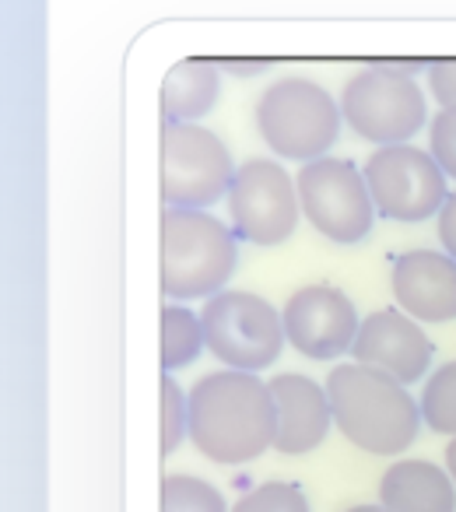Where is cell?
Listing matches in <instances>:
<instances>
[{
  "instance_id": "obj_10",
  "label": "cell",
  "mask_w": 456,
  "mask_h": 512,
  "mask_svg": "<svg viewBox=\"0 0 456 512\" xmlns=\"http://www.w3.org/2000/svg\"><path fill=\"white\" fill-rule=\"evenodd\" d=\"M362 172L376 214L386 221L418 225V221L435 218L449 197L446 172L439 169L432 151H421L414 144L376 148Z\"/></svg>"
},
{
  "instance_id": "obj_7",
  "label": "cell",
  "mask_w": 456,
  "mask_h": 512,
  "mask_svg": "<svg viewBox=\"0 0 456 512\" xmlns=\"http://www.w3.org/2000/svg\"><path fill=\"white\" fill-rule=\"evenodd\" d=\"M239 165L218 134L200 123H162V200L165 207L207 211L228 197Z\"/></svg>"
},
{
  "instance_id": "obj_9",
  "label": "cell",
  "mask_w": 456,
  "mask_h": 512,
  "mask_svg": "<svg viewBox=\"0 0 456 512\" xmlns=\"http://www.w3.org/2000/svg\"><path fill=\"white\" fill-rule=\"evenodd\" d=\"M228 225L239 242L253 246H281L299 225V186L285 165L271 158H250L236 169L228 186Z\"/></svg>"
},
{
  "instance_id": "obj_13",
  "label": "cell",
  "mask_w": 456,
  "mask_h": 512,
  "mask_svg": "<svg viewBox=\"0 0 456 512\" xmlns=\"http://www.w3.org/2000/svg\"><path fill=\"white\" fill-rule=\"evenodd\" d=\"M393 299L418 323L456 320V260L439 249H407L393 260Z\"/></svg>"
},
{
  "instance_id": "obj_2",
  "label": "cell",
  "mask_w": 456,
  "mask_h": 512,
  "mask_svg": "<svg viewBox=\"0 0 456 512\" xmlns=\"http://www.w3.org/2000/svg\"><path fill=\"white\" fill-rule=\"evenodd\" d=\"M334 428L372 456H400L421 428V404L404 383L369 365H337L327 376Z\"/></svg>"
},
{
  "instance_id": "obj_16",
  "label": "cell",
  "mask_w": 456,
  "mask_h": 512,
  "mask_svg": "<svg viewBox=\"0 0 456 512\" xmlns=\"http://www.w3.org/2000/svg\"><path fill=\"white\" fill-rule=\"evenodd\" d=\"M221 95V67L211 60H179L162 81V120L165 123H197L214 109Z\"/></svg>"
},
{
  "instance_id": "obj_21",
  "label": "cell",
  "mask_w": 456,
  "mask_h": 512,
  "mask_svg": "<svg viewBox=\"0 0 456 512\" xmlns=\"http://www.w3.org/2000/svg\"><path fill=\"white\" fill-rule=\"evenodd\" d=\"M232 512H309L306 491L292 481H264L250 488Z\"/></svg>"
},
{
  "instance_id": "obj_1",
  "label": "cell",
  "mask_w": 456,
  "mask_h": 512,
  "mask_svg": "<svg viewBox=\"0 0 456 512\" xmlns=\"http://www.w3.org/2000/svg\"><path fill=\"white\" fill-rule=\"evenodd\" d=\"M278 414L271 383L257 372L221 369L190 386V442L214 463H250L274 449Z\"/></svg>"
},
{
  "instance_id": "obj_23",
  "label": "cell",
  "mask_w": 456,
  "mask_h": 512,
  "mask_svg": "<svg viewBox=\"0 0 456 512\" xmlns=\"http://www.w3.org/2000/svg\"><path fill=\"white\" fill-rule=\"evenodd\" d=\"M428 92L442 109H456V60H435L425 67Z\"/></svg>"
},
{
  "instance_id": "obj_24",
  "label": "cell",
  "mask_w": 456,
  "mask_h": 512,
  "mask_svg": "<svg viewBox=\"0 0 456 512\" xmlns=\"http://www.w3.org/2000/svg\"><path fill=\"white\" fill-rule=\"evenodd\" d=\"M435 225H439V242H442V253H449L456 260V190L446 197L442 211L435 214Z\"/></svg>"
},
{
  "instance_id": "obj_18",
  "label": "cell",
  "mask_w": 456,
  "mask_h": 512,
  "mask_svg": "<svg viewBox=\"0 0 456 512\" xmlns=\"http://www.w3.org/2000/svg\"><path fill=\"white\" fill-rule=\"evenodd\" d=\"M421 421L439 435H456V362H446L425 379L421 390Z\"/></svg>"
},
{
  "instance_id": "obj_3",
  "label": "cell",
  "mask_w": 456,
  "mask_h": 512,
  "mask_svg": "<svg viewBox=\"0 0 456 512\" xmlns=\"http://www.w3.org/2000/svg\"><path fill=\"white\" fill-rule=\"evenodd\" d=\"M239 264L232 225L211 211L165 207L162 211V292L172 302L211 299L225 292Z\"/></svg>"
},
{
  "instance_id": "obj_17",
  "label": "cell",
  "mask_w": 456,
  "mask_h": 512,
  "mask_svg": "<svg viewBox=\"0 0 456 512\" xmlns=\"http://www.w3.org/2000/svg\"><path fill=\"white\" fill-rule=\"evenodd\" d=\"M207 348L204 320L190 306H165L162 309V369H186Z\"/></svg>"
},
{
  "instance_id": "obj_14",
  "label": "cell",
  "mask_w": 456,
  "mask_h": 512,
  "mask_svg": "<svg viewBox=\"0 0 456 512\" xmlns=\"http://www.w3.org/2000/svg\"><path fill=\"white\" fill-rule=\"evenodd\" d=\"M274 414H278V435L274 449L285 456H306L323 446V439L334 428L327 386L302 372H281L271 379Z\"/></svg>"
},
{
  "instance_id": "obj_6",
  "label": "cell",
  "mask_w": 456,
  "mask_h": 512,
  "mask_svg": "<svg viewBox=\"0 0 456 512\" xmlns=\"http://www.w3.org/2000/svg\"><path fill=\"white\" fill-rule=\"evenodd\" d=\"M207 351L225 369L264 372L278 362L285 348V320L281 313L253 292H218L200 309Z\"/></svg>"
},
{
  "instance_id": "obj_12",
  "label": "cell",
  "mask_w": 456,
  "mask_h": 512,
  "mask_svg": "<svg viewBox=\"0 0 456 512\" xmlns=\"http://www.w3.org/2000/svg\"><path fill=\"white\" fill-rule=\"evenodd\" d=\"M432 355H435V344L428 341L421 323L414 316H407L400 306L376 309V313L365 316L362 327H358L355 348H351V358L358 365L386 372V376H393L404 386L428 376Z\"/></svg>"
},
{
  "instance_id": "obj_11",
  "label": "cell",
  "mask_w": 456,
  "mask_h": 512,
  "mask_svg": "<svg viewBox=\"0 0 456 512\" xmlns=\"http://www.w3.org/2000/svg\"><path fill=\"white\" fill-rule=\"evenodd\" d=\"M285 337L299 355L313 362H334L355 348L358 337V309L341 288L334 285H306L281 309Z\"/></svg>"
},
{
  "instance_id": "obj_15",
  "label": "cell",
  "mask_w": 456,
  "mask_h": 512,
  "mask_svg": "<svg viewBox=\"0 0 456 512\" xmlns=\"http://www.w3.org/2000/svg\"><path fill=\"white\" fill-rule=\"evenodd\" d=\"M386 512H456V484L432 460H397L379 477Z\"/></svg>"
},
{
  "instance_id": "obj_20",
  "label": "cell",
  "mask_w": 456,
  "mask_h": 512,
  "mask_svg": "<svg viewBox=\"0 0 456 512\" xmlns=\"http://www.w3.org/2000/svg\"><path fill=\"white\" fill-rule=\"evenodd\" d=\"M183 439H190V390L176 383L165 372L162 379V453H176L183 446Z\"/></svg>"
},
{
  "instance_id": "obj_25",
  "label": "cell",
  "mask_w": 456,
  "mask_h": 512,
  "mask_svg": "<svg viewBox=\"0 0 456 512\" xmlns=\"http://www.w3.org/2000/svg\"><path fill=\"white\" fill-rule=\"evenodd\" d=\"M225 71H236V74H253V71H264L267 64H239V60H228V64H221Z\"/></svg>"
},
{
  "instance_id": "obj_26",
  "label": "cell",
  "mask_w": 456,
  "mask_h": 512,
  "mask_svg": "<svg viewBox=\"0 0 456 512\" xmlns=\"http://www.w3.org/2000/svg\"><path fill=\"white\" fill-rule=\"evenodd\" d=\"M446 470H449V477H453V484H456V435L449 439V446H446Z\"/></svg>"
},
{
  "instance_id": "obj_5",
  "label": "cell",
  "mask_w": 456,
  "mask_h": 512,
  "mask_svg": "<svg viewBox=\"0 0 456 512\" xmlns=\"http://www.w3.org/2000/svg\"><path fill=\"white\" fill-rule=\"evenodd\" d=\"M425 113V92L414 81V67L372 64L344 81V123L376 148L411 144V137L425 127Z\"/></svg>"
},
{
  "instance_id": "obj_27",
  "label": "cell",
  "mask_w": 456,
  "mask_h": 512,
  "mask_svg": "<svg viewBox=\"0 0 456 512\" xmlns=\"http://www.w3.org/2000/svg\"><path fill=\"white\" fill-rule=\"evenodd\" d=\"M344 512H386L383 505H351V509H344Z\"/></svg>"
},
{
  "instance_id": "obj_22",
  "label": "cell",
  "mask_w": 456,
  "mask_h": 512,
  "mask_svg": "<svg viewBox=\"0 0 456 512\" xmlns=\"http://www.w3.org/2000/svg\"><path fill=\"white\" fill-rule=\"evenodd\" d=\"M428 151L446 179H456V109H439L428 123Z\"/></svg>"
},
{
  "instance_id": "obj_4",
  "label": "cell",
  "mask_w": 456,
  "mask_h": 512,
  "mask_svg": "<svg viewBox=\"0 0 456 512\" xmlns=\"http://www.w3.org/2000/svg\"><path fill=\"white\" fill-rule=\"evenodd\" d=\"M341 123V102L309 78H278L257 99V130L281 158H323L341 137Z\"/></svg>"
},
{
  "instance_id": "obj_8",
  "label": "cell",
  "mask_w": 456,
  "mask_h": 512,
  "mask_svg": "<svg viewBox=\"0 0 456 512\" xmlns=\"http://www.w3.org/2000/svg\"><path fill=\"white\" fill-rule=\"evenodd\" d=\"M299 204L306 221L337 246H355L376 225L369 183L358 165L348 158H316L299 169Z\"/></svg>"
},
{
  "instance_id": "obj_19",
  "label": "cell",
  "mask_w": 456,
  "mask_h": 512,
  "mask_svg": "<svg viewBox=\"0 0 456 512\" xmlns=\"http://www.w3.org/2000/svg\"><path fill=\"white\" fill-rule=\"evenodd\" d=\"M162 512H232L214 484L193 474H169L162 481Z\"/></svg>"
}]
</instances>
